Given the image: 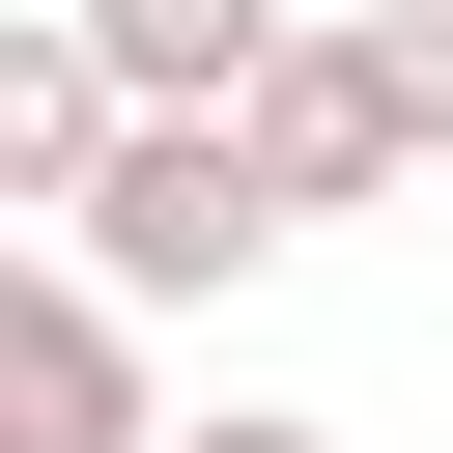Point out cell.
<instances>
[{
    "mask_svg": "<svg viewBox=\"0 0 453 453\" xmlns=\"http://www.w3.org/2000/svg\"><path fill=\"white\" fill-rule=\"evenodd\" d=\"M283 28H311V0H85V57H113L142 113H255V85H283Z\"/></svg>",
    "mask_w": 453,
    "mask_h": 453,
    "instance_id": "cell-5",
    "label": "cell"
},
{
    "mask_svg": "<svg viewBox=\"0 0 453 453\" xmlns=\"http://www.w3.org/2000/svg\"><path fill=\"white\" fill-rule=\"evenodd\" d=\"M113 142H142V85L85 57V0H28V28H0V226H85Z\"/></svg>",
    "mask_w": 453,
    "mask_h": 453,
    "instance_id": "cell-4",
    "label": "cell"
},
{
    "mask_svg": "<svg viewBox=\"0 0 453 453\" xmlns=\"http://www.w3.org/2000/svg\"><path fill=\"white\" fill-rule=\"evenodd\" d=\"M57 255H85L113 311H226V283L283 255V198H255V142H226V113H142V142H113V198H85Z\"/></svg>",
    "mask_w": 453,
    "mask_h": 453,
    "instance_id": "cell-2",
    "label": "cell"
},
{
    "mask_svg": "<svg viewBox=\"0 0 453 453\" xmlns=\"http://www.w3.org/2000/svg\"><path fill=\"white\" fill-rule=\"evenodd\" d=\"M396 57H425V170H453V0H396Z\"/></svg>",
    "mask_w": 453,
    "mask_h": 453,
    "instance_id": "cell-6",
    "label": "cell"
},
{
    "mask_svg": "<svg viewBox=\"0 0 453 453\" xmlns=\"http://www.w3.org/2000/svg\"><path fill=\"white\" fill-rule=\"evenodd\" d=\"M226 142H255V198H283V226H368V198L425 170V57H396V0H368V28L311 0V28H283V85H255Z\"/></svg>",
    "mask_w": 453,
    "mask_h": 453,
    "instance_id": "cell-1",
    "label": "cell"
},
{
    "mask_svg": "<svg viewBox=\"0 0 453 453\" xmlns=\"http://www.w3.org/2000/svg\"><path fill=\"white\" fill-rule=\"evenodd\" d=\"M0 453H170V396H142V311H113L85 255H28V283H0Z\"/></svg>",
    "mask_w": 453,
    "mask_h": 453,
    "instance_id": "cell-3",
    "label": "cell"
},
{
    "mask_svg": "<svg viewBox=\"0 0 453 453\" xmlns=\"http://www.w3.org/2000/svg\"><path fill=\"white\" fill-rule=\"evenodd\" d=\"M170 453H340V425H283V396H226V425H170Z\"/></svg>",
    "mask_w": 453,
    "mask_h": 453,
    "instance_id": "cell-7",
    "label": "cell"
}]
</instances>
